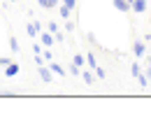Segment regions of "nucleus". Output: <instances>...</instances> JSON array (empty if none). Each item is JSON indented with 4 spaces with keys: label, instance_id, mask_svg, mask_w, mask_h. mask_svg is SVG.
<instances>
[{
    "label": "nucleus",
    "instance_id": "16",
    "mask_svg": "<svg viewBox=\"0 0 151 135\" xmlns=\"http://www.w3.org/2000/svg\"><path fill=\"white\" fill-rule=\"evenodd\" d=\"M72 63H77V65L81 68V65H86V56H81V54H77V56H75V61H72Z\"/></svg>",
    "mask_w": 151,
    "mask_h": 135
},
{
    "label": "nucleus",
    "instance_id": "6",
    "mask_svg": "<svg viewBox=\"0 0 151 135\" xmlns=\"http://www.w3.org/2000/svg\"><path fill=\"white\" fill-rule=\"evenodd\" d=\"M114 7H116L119 12H123V14L130 12V2H128V0H114Z\"/></svg>",
    "mask_w": 151,
    "mask_h": 135
},
{
    "label": "nucleus",
    "instance_id": "26",
    "mask_svg": "<svg viewBox=\"0 0 151 135\" xmlns=\"http://www.w3.org/2000/svg\"><path fill=\"white\" fill-rule=\"evenodd\" d=\"M7 2H17V0H7Z\"/></svg>",
    "mask_w": 151,
    "mask_h": 135
},
{
    "label": "nucleus",
    "instance_id": "19",
    "mask_svg": "<svg viewBox=\"0 0 151 135\" xmlns=\"http://www.w3.org/2000/svg\"><path fill=\"white\" fill-rule=\"evenodd\" d=\"M9 63H12V58H7V56L0 58V68H5V65H9Z\"/></svg>",
    "mask_w": 151,
    "mask_h": 135
},
{
    "label": "nucleus",
    "instance_id": "13",
    "mask_svg": "<svg viewBox=\"0 0 151 135\" xmlns=\"http://www.w3.org/2000/svg\"><path fill=\"white\" fill-rule=\"evenodd\" d=\"M137 82H139V86H142V89H147V86H149V77H147V75H137Z\"/></svg>",
    "mask_w": 151,
    "mask_h": 135
},
{
    "label": "nucleus",
    "instance_id": "10",
    "mask_svg": "<svg viewBox=\"0 0 151 135\" xmlns=\"http://www.w3.org/2000/svg\"><path fill=\"white\" fill-rule=\"evenodd\" d=\"M49 70H51L54 75H58V77H63V75H65V70H63L58 63H49Z\"/></svg>",
    "mask_w": 151,
    "mask_h": 135
},
{
    "label": "nucleus",
    "instance_id": "9",
    "mask_svg": "<svg viewBox=\"0 0 151 135\" xmlns=\"http://www.w3.org/2000/svg\"><path fill=\"white\" fill-rule=\"evenodd\" d=\"M58 14H60V19H70V14H72V7H68V5L63 2V7L58 9Z\"/></svg>",
    "mask_w": 151,
    "mask_h": 135
},
{
    "label": "nucleus",
    "instance_id": "14",
    "mask_svg": "<svg viewBox=\"0 0 151 135\" xmlns=\"http://www.w3.org/2000/svg\"><path fill=\"white\" fill-rule=\"evenodd\" d=\"M9 49H12L14 54L19 51V40H17V38H9Z\"/></svg>",
    "mask_w": 151,
    "mask_h": 135
},
{
    "label": "nucleus",
    "instance_id": "17",
    "mask_svg": "<svg viewBox=\"0 0 151 135\" xmlns=\"http://www.w3.org/2000/svg\"><path fill=\"white\" fill-rule=\"evenodd\" d=\"M130 72H132V77H137V75H142V68H139L137 63H132V65H130Z\"/></svg>",
    "mask_w": 151,
    "mask_h": 135
},
{
    "label": "nucleus",
    "instance_id": "11",
    "mask_svg": "<svg viewBox=\"0 0 151 135\" xmlns=\"http://www.w3.org/2000/svg\"><path fill=\"white\" fill-rule=\"evenodd\" d=\"M86 65H88L91 70H95V68H98V63H95V56H93V54H86Z\"/></svg>",
    "mask_w": 151,
    "mask_h": 135
},
{
    "label": "nucleus",
    "instance_id": "24",
    "mask_svg": "<svg viewBox=\"0 0 151 135\" xmlns=\"http://www.w3.org/2000/svg\"><path fill=\"white\" fill-rule=\"evenodd\" d=\"M33 54H42V47L40 44H33Z\"/></svg>",
    "mask_w": 151,
    "mask_h": 135
},
{
    "label": "nucleus",
    "instance_id": "5",
    "mask_svg": "<svg viewBox=\"0 0 151 135\" xmlns=\"http://www.w3.org/2000/svg\"><path fill=\"white\" fill-rule=\"evenodd\" d=\"M40 40H42V44H44V47H51V44L56 42V38H54L49 30H47V33H40Z\"/></svg>",
    "mask_w": 151,
    "mask_h": 135
},
{
    "label": "nucleus",
    "instance_id": "25",
    "mask_svg": "<svg viewBox=\"0 0 151 135\" xmlns=\"http://www.w3.org/2000/svg\"><path fill=\"white\" fill-rule=\"evenodd\" d=\"M147 77L151 79V61H149V68H147Z\"/></svg>",
    "mask_w": 151,
    "mask_h": 135
},
{
    "label": "nucleus",
    "instance_id": "4",
    "mask_svg": "<svg viewBox=\"0 0 151 135\" xmlns=\"http://www.w3.org/2000/svg\"><path fill=\"white\" fill-rule=\"evenodd\" d=\"M19 72H21V65H19V63L12 61L9 65H5V77H17Z\"/></svg>",
    "mask_w": 151,
    "mask_h": 135
},
{
    "label": "nucleus",
    "instance_id": "18",
    "mask_svg": "<svg viewBox=\"0 0 151 135\" xmlns=\"http://www.w3.org/2000/svg\"><path fill=\"white\" fill-rule=\"evenodd\" d=\"M75 28H77V23H75V21H68V19H65V30H68V33H72Z\"/></svg>",
    "mask_w": 151,
    "mask_h": 135
},
{
    "label": "nucleus",
    "instance_id": "23",
    "mask_svg": "<svg viewBox=\"0 0 151 135\" xmlns=\"http://www.w3.org/2000/svg\"><path fill=\"white\" fill-rule=\"evenodd\" d=\"M54 38H56V42H63V40H65V35H63V33L58 30V33H56V35H54Z\"/></svg>",
    "mask_w": 151,
    "mask_h": 135
},
{
    "label": "nucleus",
    "instance_id": "15",
    "mask_svg": "<svg viewBox=\"0 0 151 135\" xmlns=\"http://www.w3.org/2000/svg\"><path fill=\"white\" fill-rule=\"evenodd\" d=\"M81 77H84V82H86V84H93V72H91V70L81 72Z\"/></svg>",
    "mask_w": 151,
    "mask_h": 135
},
{
    "label": "nucleus",
    "instance_id": "20",
    "mask_svg": "<svg viewBox=\"0 0 151 135\" xmlns=\"http://www.w3.org/2000/svg\"><path fill=\"white\" fill-rule=\"evenodd\" d=\"M93 72H95V75H98V77H100V79H105V70H102V68H100V65H98V68H95Z\"/></svg>",
    "mask_w": 151,
    "mask_h": 135
},
{
    "label": "nucleus",
    "instance_id": "2",
    "mask_svg": "<svg viewBox=\"0 0 151 135\" xmlns=\"http://www.w3.org/2000/svg\"><path fill=\"white\" fill-rule=\"evenodd\" d=\"M37 70H40V77H42V82H44V84H51L54 72L49 70V65H37Z\"/></svg>",
    "mask_w": 151,
    "mask_h": 135
},
{
    "label": "nucleus",
    "instance_id": "7",
    "mask_svg": "<svg viewBox=\"0 0 151 135\" xmlns=\"http://www.w3.org/2000/svg\"><path fill=\"white\" fill-rule=\"evenodd\" d=\"M26 33H28L30 38H37V33H40V23H35V21H33V23H28Z\"/></svg>",
    "mask_w": 151,
    "mask_h": 135
},
{
    "label": "nucleus",
    "instance_id": "12",
    "mask_svg": "<svg viewBox=\"0 0 151 135\" xmlns=\"http://www.w3.org/2000/svg\"><path fill=\"white\" fill-rule=\"evenodd\" d=\"M47 30H49L51 35H56V33H58V23H56V21H49V23H47Z\"/></svg>",
    "mask_w": 151,
    "mask_h": 135
},
{
    "label": "nucleus",
    "instance_id": "1",
    "mask_svg": "<svg viewBox=\"0 0 151 135\" xmlns=\"http://www.w3.org/2000/svg\"><path fill=\"white\" fill-rule=\"evenodd\" d=\"M130 9L135 12V14H144V12L149 9V0H132Z\"/></svg>",
    "mask_w": 151,
    "mask_h": 135
},
{
    "label": "nucleus",
    "instance_id": "3",
    "mask_svg": "<svg viewBox=\"0 0 151 135\" xmlns=\"http://www.w3.org/2000/svg\"><path fill=\"white\" fill-rule=\"evenodd\" d=\"M132 54L135 56H144L147 54V42L144 40H135L132 42Z\"/></svg>",
    "mask_w": 151,
    "mask_h": 135
},
{
    "label": "nucleus",
    "instance_id": "21",
    "mask_svg": "<svg viewBox=\"0 0 151 135\" xmlns=\"http://www.w3.org/2000/svg\"><path fill=\"white\" fill-rule=\"evenodd\" d=\"M42 56H44V61H51V58H54V54H51L49 49H44V51H42Z\"/></svg>",
    "mask_w": 151,
    "mask_h": 135
},
{
    "label": "nucleus",
    "instance_id": "27",
    "mask_svg": "<svg viewBox=\"0 0 151 135\" xmlns=\"http://www.w3.org/2000/svg\"><path fill=\"white\" fill-rule=\"evenodd\" d=\"M128 2H132V0H128Z\"/></svg>",
    "mask_w": 151,
    "mask_h": 135
},
{
    "label": "nucleus",
    "instance_id": "22",
    "mask_svg": "<svg viewBox=\"0 0 151 135\" xmlns=\"http://www.w3.org/2000/svg\"><path fill=\"white\" fill-rule=\"evenodd\" d=\"M68 7H72V9H77V0H63Z\"/></svg>",
    "mask_w": 151,
    "mask_h": 135
},
{
    "label": "nucleus",
    "instance_id": "8",
    "mask_svg": "<svg viewBox=\"0 0 151 135\" xmlns=\"http://www.w3.org/2000/svg\"><path fill=\"white\" fill-rule=\"evenodd\" d=\"M58 5V0H37V7H44V9H54Z\"/></svg>",
    "mask_w": 151,
    "mask_h": 135
}]
</instances>
